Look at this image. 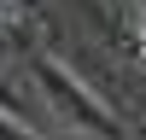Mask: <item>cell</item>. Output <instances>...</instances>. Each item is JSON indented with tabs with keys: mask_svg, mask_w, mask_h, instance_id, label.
Segmentation results:
<instances>
[{
	"mask_svg": "<svg viewBox=\"0 0 146 140\" xmlns=\"http://www.w3.org/2000/svg\"><path fill=\"white\" fill-rule=\"evenodd\" d=\"M29 76H35V88H41V99L53 105V117H64L70 128H94V134H123V123H117V111L111 105H100L88 88H82L76 76H70L58 58H35L29 64Z\"/></svg>",
	"mask_w": 146,
	"mask_h": 140,
	"instance_id": "obj_1",
	"label": "cell"
},
{
	"mask_svg": "<svg viewBox=\"0 0 146 140\" xmlns=\"http://www.w3.org/2000/svg\"><path fill=\"white\" fill-rule=\"evenodd\" d=\"M12 6H18L23 18H41V0H12Z\"/></svg>",
	"mask_w": 146,
	"mask_h": 140,
	"instance_id": "obj_2",
	"label": "cell"
},
{
	"mask_svg": "<svg viewBox=\"0 0 146 140\" xmlns=\"http://www.w3.org/2000/svg\"><path fill=\"white\" fill-rule=\"evenodd\" d=\"M0 134H23V128H18V123H12V117H6V111H0Z\"/></svg>",
	"mask_w": 146,
	"mask_h": 140,
	"instance_id": "obj_3",
	"label": "cell"
}]
</instances>
